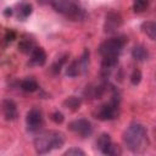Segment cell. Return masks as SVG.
<instances>
[{"instance_id": "14", "label": "cell", "mask_w": 156, "mask_h": 156, "mask_svg": "<svg viewBox=\"0 0 156 156\" xmlns=\"http://www.w3.org/2000/svg\"><path fill=\"white\" fill-rule=\"evenodd\" d=\"M20 87L26 93H34V91H37L39 89L38 82L33 77H27V78L22 79L21 83H20Z\"/></svg>"}, {"instance_id": "25", "label": "cell", "mask_w": 156, "mask_h": 156, "mask_svg": "<svg viewBox=\"0 0 156 156\" xmlns=\"http://www.w3.org/2000/svg\"><path fill=\"white\" fill-rule=\"evenodd\" d=\"M63 155H65V156H84L85 152H84L82 149L73 146V147H69L68 150H66V151L63 152Z\"/></svg>"}, {"instance_id": "9", "label": "cell", "mask_w": 156, "mask_h": 156, "mask_svg": "<svg viewBox=\"0 0 156 156\" xmlns=\"http://www.w3.org/2000/svg\"><path fill=\"white\" fill-rule=\"evenodd\" d=\"M123 23V18L117 11H108L105 16L104 30L105 33H115Z\"/></svg>"}, {"instance_id": "10", "label": "cell", "mask_w": 156, "mask_h": 156, "mask_svg": "<svg viewBox=\"0 0 156 156\" xmlns=\"http://www.w3.org/2000/svg\"><path fill=\"white\" fill-rule=\"evenodd\" d=\"M2 116L9 122H12V121H16L17 119L18 111H17V105L15 104L13 100L5 99L2 101Z\"/></svg>"}, {"instance_id": "5", "label": "cell", "mask_w": 156, "mask_h": 156, "mask_svg": "<svg viewBox=\"0 0 156 156\" xmlns=\"http://www.w3.org/2000/svg\"><path fill=\"white\" fill-rule=\"evenodd\" d=\"M126 44V39L123 37H116V38H110L105 41H102L99 45V54L104 56H118Z\"/></svg>"}, {"instance_id": "26", "label": "cell", "mask_w": 156, "mask_h": 156, "mask_svg": "<svg viewBox=\"0 0 156 156\" xmlns=\"http://www.w3.org/2000/svg\"><path fill=\"white\" fill-rule=\"evenodd\" d=\"M15 39H16V32L12 30V29L6 30V33H5V35H4L5 43H6V44H10V43H12Z\"/></svg>"}, {"instance_id": "11", "label": "cell", "mask_w": 156, "mask_h": 156, "mask_svg": "<svg viewBox=\"0 0 156 156\" xmlns=\"http://www.w3.org/2000/svg\"><path fill=\"white\" fill-rule=\"evenodd\" d=\"M118 56H104L101 61V76L104 78L108 77L110 73L117 67Z\"/></svg>"}, {"instance_id": "21", "label": "cell", "mask_w": 156, "mask_h": 156, "mask_svg": "<svg viewBox=\"0 0 156 156\" xmlns=\"http://www.w3.org/2000/svg\"><path fill=\"white\" fill-rule=\"evenodd\" d=\"M66 55L65 56H62V57H60L58 60H56L54 63H52V66H51V72L54 73V74H58L60 72H61V68H62V66L66 63Z\"/></svg>"}, {"instance_id": "17", "label": "cell", "mask_w": 156, "mask_h": 156, "mask_svg": "<svg viewBox=\"0 0 156 156\" xmlns=\"http://www.w3.org/2000/svg\"><path fill=\"white\" fill-rule=\"evenodd\" d=\"M18 51L24 54V55H28V54H32V51L34 50V41L29 38H23L20 40L18 43Z\"/></svg>"}, {"instance_id": "1", "label": "cell", "mask_w": 156, "mask_h": 156, "mask_svg": "<svg viewBox=\"0 0 156 156\" xmlns=\"http://www.w3.org/2000/svg\"><path fill=\"white\" fill-rule=\"evenodd\" d=\"M33 144L37 154L45 155L55 149H61L65 144V135L57 130H46L40 133Z\"/></svg>"}, {"instance_id": "4", "label": "cell", "mask_w": 156, "mask_h": 156, "mask_svg": "<svg viewBox=\"0 0 156 156\" xmlns=\"http://www.w3.org/2000/svg\"><path fill=\"white\" fill-rule=\"evenodd\" d=\"M119 104H121V96L117 91H113L110 101L99 106L96 111H94V117L99 121L116 119L119 115Z\"/></svg>"}, {"instance_id": "22", "label": "cell", "mask_w": 156, "mask_h": 156, "mask_svg": "<svg viewBox=\"0 0 156 156\" xmlns=\"http://www.w3.org/2000/svg\"><path fill=\"white\" fill-rule=\"evenodd\" d=\"M141 78H143V76H141L140 69L135 68V69L132 72V74H130V83H132L133 85H138V84L141 82Z\"/></svg>"}, {"instance_id": "18", "label": "cell", "mask_w": 156, "mask_h": 156, "mask_svg": "<svg viewBox=\"0 0 156 156\" xmlns=\"http://www.w3.org/2000/svg\"><path fill=\"white\" fill-rule=\"evenodd\" d=\"M80 105H82V100H80V98H78V96H68V98L63 101V106H65L66 108L71 110V111H77V110H79Z\"/></svg>"}, {"instance_id": "6", "label": "cell", "mask_w": 156, "mask_h": 156, "mask_svg": "<svg viewBox=\"0 0 156 156\" xmlns=\"http://www.w3.org/2000/svg\"><path fill=\"white\" fill-rule=\"evenodd\" d=\"M89 56H90V52L88 49H84L83 54L80 55L79 58L72 61L67 68H66V76L67 77H71V78H74V77H78V76H82L84 74L88 68H89Z\"/></svg>"}, {"instance_id": "23", "label": "cell", "mask_w": 156, "mask_h": 156, "mask_svg": "<svg viewBox=\"0 0 156 156\" xmlns=\"http://www.w3.org/2000/svg\"><path fill=\"white\" fill-rule=\"evenodd\" d=\"M50 119H51L54 123H56V124H61V123L65 121V116H63V113L60 112V111H54V112L50 113Z\"/></svg>"}, {"instance_id": "12", "label": "cell", "mask_w": 156, "mask_h": 156, "mask_svg": "<svg viewBox=\"0 0 156 156\" xmlns=\"http://www.w3.org/2000/svg\"><path fill=\"white\" fill-rule=\"evenodd\" d=\"M46 52L41 46H35L30 54V63L35 66H44L46 62Z\"/></svg>"}, {"instance_id": "15", "label": "cell", "mask_w": 156, "mask_h": 156, "mask_svg": "<svg viewBox=\"0 0 156 156\" xmlns=\"http://www.w3.org/2000/svg\"><path fill=\"white\" fill-rule=\"evenodd\" d=\"M141 32L150 39H156V21H145L140 24Z\"/></svg>"}, {"instance_id": "13", "label": "cell", "mask_w": 156, "mask_h": 156, "mask_svg": "<svg viewBox=\"0 0 156 156\" xmlns=\"http://www.w3.org/2000/svg\"><path fill=\"white\" fill-rule=\"evenodd\" d=\"M132 57L135 61L143 62V61L149 58V51H147V49L144 45H135L132 49Z\"/></svg>"}, {"instance_id": "7", "label": "cell", "mask_w": 156, "mask_h": 156, "mask_svg": "<svg viewBox=\"0 0 156 156\" xmlns=\"http://www.w3.org/2000/svg\"><path fill=\"white\" fill-rule=\"evenodd\" d=\"M68 129L82 138H88L93 134V126L87 118H77L71 121L68 123Z\"/></svg>"}, {"instance_id": "19", "label": "cell", "mask_w": 156, "mask_h": 156, "mask_svg": "<svg viewBox=\"0 0 156 156\" xmlns=\"http://www.w3.org/2000/svg\"><path fill=\"white\" fill-rule=\"evenodd\" d=\"M33 12V6L28 2H23L18 7V20H26L27 17L30 16V13Z\"/></svg>"}, {"instance_id": "27", "label": "cell", "mask_w": 156, "mask_h": 156, "mask_svg": "<svg viewBox=\"0 0 156 156\" xmlns=\"http://www.w3.org/2000/svg\"><path fill=\"white\" fill-rule=\"evenodd\" d=\"M12 13H13V10H12L11 7H6V9L4 10V16H5V17H11Z\"/></svg>"}, {"instance_id": "28", "label": "cell", "mask_w": 156, "mask_h": 156, "mask_svg": "<svg viewBox=\"0 0 156 156\" xmlns=\"http://www.w3.org/2000/svg\"><path fill=\"white\" fill-rule=\"evenodd\" d=\"M51 1H52V0H37V2H38L39 5H41V6L48 5V4H51Z\"/></svg>"}, {"instance_id": "24", "label": "cell", "mask_w": 156, "mask_h": 156, "mask_svg": "<svg viewBox=\"0 0 156 156\" xmlns=\"http://www.w3.org/2000/svg\"><path fill=\"white\" fill-rule=\"evenodd\" d=\"M121 154V149H119V146L118 145H116V144H111L107 149H106V151L104 152V155H107V156H116V155H119Z\"/></svg>"}, {"instance_id": "16", "label": "cell", "mask_w": 156, "mask_h": 156, "mask_svg": "<svg viewBox=\"0 0 156 156\" xmlns=\"http://www.w3.org/2000/svg\"><path fill=\"white\" fill-rule=\"evenodd\" d=\"M111 144H112V140H111L110 134H107V133L100 134L99 138H98V140H96V147L99 149V151H100L101 154H104V152L106 151V149H107Z\"/></svg>"}, {"instance_id": "2", "label": "cell", "mask_w": 156, "mask_h": 156, "mask_svg": "<svg viewBox=\"0 0 156 156\" xmlns=\"http://www.w3.org/2000/svg\"><path fill=\"white\" fill-rule=\"evenodd\" d=\"M146 128L141 123H130L123 133V143L128 150L132 152H139L144 149V144L146 141Z\"/></svg>"}, {"instance_id": "3", "label": "cell", "mask_w": 156, "mask_h": 156, "mask_svg": "<svg viewBox=\"0 0 156 156\" xmlns=\"http://www.w3.org/2000/svg\"><path fill=\"white\" fill-rule=\"evenodd\" d=\"M51 6L56 12L65 15L71 21H82L85 18V11L80 6L79 0H52Z\"/></svg>"}, {"instance_id": "8", "label": "cell", "mask_w": 156, "mask_h": 156, "mask_svg": "<svg viewBox=\"0 0 156 156\" xmlns=\"http://www.w3.org/2000/svg\"><path fill=\"white\" fill-rule=\"evenodd\" d=\"M26 126H27V129L32 133L40 130V128L44 126V117H43V113L39 108L33 107L27 112Z\"/></svg>"}, {"instance_id": "20", "label": "cell", "mask_w": 156, "mask_h": 156, "mask_svg": "<svg viewBox=\"0 0 156 156\" xmlns=\"http://www.w3.org/2000/svg\"><path fill=\"white\" fill-rule=\"evenodd\" d=\"M149 6V0H133V10L135 13L144 12Z\"/></svg>"}]
</instances>
